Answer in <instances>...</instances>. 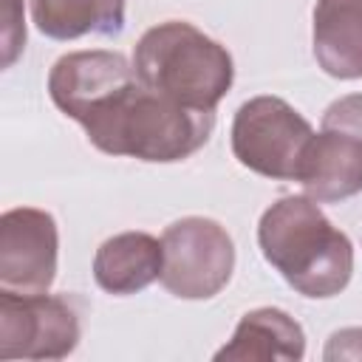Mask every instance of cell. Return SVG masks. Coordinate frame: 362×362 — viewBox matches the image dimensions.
Returning a JSON list of instances; mask_svg holds the SVG:
<instances>
[{"label":"cell","mask_w":362,"mask_h":362,"mask_svg":"<svg viewBox=\"0 0 362 362\" xmlns=\"http://www.w3.org/2000/svg\"><path fill=\"white\" fill-rule=\"evenodd\" d=\"M48 93L107 156L153 164L184 161L209 141L215 127V110H192L150 90L119 51L59 57L48 74Z\"/></svg>","instance_id":"cell-1"},{"label":"cell","mask_w":362,"mask_h":362,"mask_svg":"<svg viewBox=\"0 0 362 362\" xmlns=\"http://www.w3.org/2000/svg\"><path fill=\"white\" fill-rule=\"evenodd\" d=\"M257 243L280 277L303 297L339 294L354 274V246L308 195L277 198L257 223Z\"/></svg>","instance_id":"cell-2"},{"label":"cell","mask_w":362,"mask_h":362,"mask_svg":"<svg viewBox=\"0 0 362 362\" xmlns=\"http://www.w3.org/2000/svg\"><path fill=\"white\" fill-rule=\"evenodd\" d=\"M133 68L150 90L192 110H215L235 79L232 54L184 20L147 28L136 42Z\"/></svg>","instance_id":"cell-3"},{"label":"cell","mask_w":362,"mask_h":362,"mask_svg":"<svg viewBox=\"0 0 362 362\" xmlns=\"http://www.w3.org/2000/svg\"><path fill=\"white\" fill-rule=\"evenodd\" d=\"M311 136V124L280 96H255L243 102L232 119L235 158L246 170L274 181L297 178Z\"/></svg>","instance_id":"cell-4"},{"label":"cell","mask_w":362,"mask_h":362,"mask_svg":"<svg viewBox=\"0 0 362 362\" xmlns=\"http://www.w3.org/2000/svg\"><path fill=\"white\" fill-rule=\"evenodd\" d=\"M161 286L181 300L215 297L235 272V243L229 232L201 215L170 223L161 235Z\"/></svg>","instance_id":"cell-5"},{"label":"cell","mask_w":362,"mask_h":362,"mask_svg":"<svg viewBox=\"0 0 362 362\" xmlns=\"http://www.w3.org/2000/svg\"><path fill=\"white\" fill-rule=\"evenodd\" d=\"M82 337L68 294H17L0 288V359H65Z\"/></svg>","instance_id":"cell-6"},{"label":"cell","mask_w":362,"mask_h":362,"mask_svg":"<svg viewBox=\"0 0 362 362\" xmlns=\"http://www.w3.org/2000/svg\"><path fill=\"white\" fill-rule=\"evenodd\" d=\"M59 232L51 212L14 206L0 218V288L45 294L57 277Z\"/></svg>","instance_id":"cell-7"},{"label":"cell","mask_w":362,"mask_h":362,"mask_svg":"<svg viewBox=\"0 0 362 362\" xmlns=\"http://www.w3.org/2000/svg\"><path fill=\"white\" fill-rule=\"evenodd\" d=\"M294 181H300L308 198L325 204L362 192V141L339 130L314 133Z\"/></svg>","instance_id":"cell-8"},{"label":"cell","mask_w":362,"mask_h":362,"mask_svg":"<svg viewBox=\"0 0 362 362\" xmlns=\"http://www.w3.org/2000/svg\"><path fill=\"white\" fill-rule=\"evenodd\" d=\"M164 246L147 232H122L107 238L93 255V280L107 294H136L161 280Z\"/></svg>","instance_id":"cell-9"},{"label":"cell","mask_w":362,"mask_h":362,"mask_svg":"<svg viewBox=\"0 0 362 362\" xmlns=\"http://www.w3.org/2000/svg\"><path fill=\"white\" fill-rule=\"evenodd\" d=\"M314 57L334 79L362 76V0H317Z\"/></svg>","instance_id":"cell-10"},{"label":"cell","mask_w":362,"mask_h":362,"mask_svg":"<svg viewBox=\"0 0 362 362\" xmlns=\"http://www.w3.org/2000/svg\"><path fill=\"white\" fill-rule=\"evenodd\" d=\"M305 354V334L303 325L286 314L283 308H255L246 311L232 334V339L215 354L218 362L223 359H286L297 362Z\"/></svg>","instance_id":"cell-11"},{"label":"cell","mask_w":362,"mask_h":362,"mask_svg":"<svg viewBox=\"0 0 362 362\" xmlns=\"http://www.w3.org/2000/svg\"><path fill=\"white\" fill-rule=\"evenodd\" d=\"M127 0H31L34 25L51 40H76L85 34L116 37L124 28Z\"/></svg>","instance_id":"cell-12"},{"label":"cell","mask_w":362,"mask_h":362,"mask_svg":"<svg viewBox=\"0 0 362 362\" xmlns=\"http://www.w3.org/2000/svg\"><path fill=\"white\" fill-rule=\"evenodd\" d=\"M322 130H339L362 141V93H348L331 102L322 113Z\"/></svg>","instance_id":"cell-13"},{"label":"cell","mask_w":362,"mask_h":362,"mask_svg":"<svg viewBox=\"0 0 362 362\" xmlns=\"http://www.w3.org/2000/svg\"><path fill=\"white\" fill-rule=\"evenodd\" d=\"M23 0H3V68H11L25 45V23H23Z\"/></svg>","instance_id":"cell-14"},{"label":"cell","mask_w":362,"mask_h":362,"mask_svg":"<svg viewBox=\"0 0 362 362\" xmlns=\"http://www.w3.org/2000/svg\"><path fill=\"white\" fill-rule=\"evenodd\" d=\"M328 362L337 359H362V328H342L328 337V345L322 351Z\"/></svg>","instance_id":"cell-15"}]
</instances>
